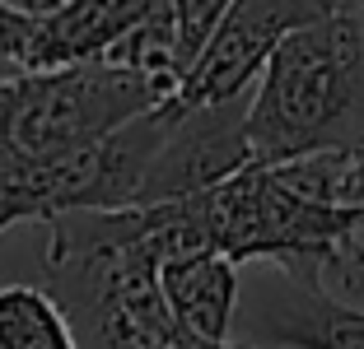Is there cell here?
<instances>
[{
  "label": "cell",
  "instance_id": "5bb4252c",
  "mask_svg": "<svg viewBox=\"0 0 364 349\" xmlns=\"http://www.w3.org/2000/svg\"><path fill=\"white\" fill-rule=\"evenodd\" d=\"M0 5H5V10H14V14H23V19H47L61 0H0Z\"/></svg>",
  "mask_w": 364,
  "mask_h": 349
},
{
  "label": "cell",
  "instance_id": "6da1fadb",
  "mask_svg": "<svg viewBox=\"0 0 364 349\" xmlns=\"http://www.w3.org/2000/svg\"><path fill=\"white\" fill-rule=\"evenodd\" d=\"M159 265L154 205L75 210L47 223V294L80 349H173L187 336L164 303Z\"/></svg>",
  "mask_w": 364,
  "mask_h": 349
},
{
  "label": "cell",
  "instance_id": "8992f818",
  "mask_svg": "<svg viewBox=\"0 0 364 349\" xmlns=\"http://www.w3.org/2000/svg\"><path fill=\"white\" fill-rule=\"evenodd\" d=\"M252 163L247 145V94L229 103L173 107L164 103V140L154 149L136 205H168L229 182Z\"/></svg>",
  "mask_w": 364,
  "mask_h": 349
},
{
  "label": "cell",
  "instance_id": "ba28073f",
  "mask_svg": "<svg viewBox=\"0 0 364 349\" xmlns=\"http://www.w3.org/2000/svg\"><path fill=\"white\" fill-rule=\"evenodd\" d=\"M159 289L173 321L196 340H234L238 317V289L243 265H234L220 252H192L173 256L159 265Z\"/></svg>",
  "mask_w": 364,
  "mask_h": 349
},
{
  "label": "cell",
  "instance_id": "30bf717a",
  "mask_svg": "<svg viewBox=\"0 0 364 349\" xmlns=\"http://www.w3.org/2000/svg\"><path fill=\"white\" fill-rule=\"evenodd\" d=\"M234 0H173V23H178V61H182V74L187 65L201 56V47L210 43V33L220 28L225 10Z\"/></svg>",
  "mask_w": 364,
  "mask_h": 349
},
{
  "label": "cell",
  "instance_id": "277c9868",
  "mask_svg": "<svg viewBox=\"0 0 364 349\" xmlns=\"http://www.w3.org/2000/svg\"><path fill=\"white\" fill-rule=\"evenodd\" d=\"M346 0H234L210 33V43L201 47L187 74H182L178 94L168 98L173 107H201V103H229L243 98L247 84L262 74L289 33L309 28V23L327 19L341 10Z\"/></svg>",
  "mask_w": 364,
  "mask_h": 349
},
{
  "label": "cell",
  "instance_id": "9a60e30c",
  "mask_svg": "<svg viewBox=\"0 0 364 349\" xmlns=\"http://www.w3.org/2000/svg\"><path fill=\"white\" fill-rule=\"evenodd\" d=\"M173 349H257V345H247V340H196V336H182Z\"/></svg>",
  "mask_w": 364,
  "mask_h": 349
},
{
  "label": "cell",
  "instance_id": "7c38bea8",
  "mask_svg": "<svg viewBox=\"0 0 364 349\" xmlns=\"http://www.w3.org/2000/svg\"><path fill=\"white\" fill-rule=\"evenodd\" d=\"M336 205L364 210V140L355 149H341V168H336Z\"/></svg>",
  "mask_w": 364,
  "mask_h": 349
},
{
  "label": "cell",
  "instance_id": "5b68a950",
  "mask_svg": "<svg viewBox=\"0 0 364 349\" xmlns=\"http://www.w3.org/2000/svg\"><path fill=\"white\" fill-rule=\"evenodd\" d=\"M234 340L257 349H364V307L318 279L252 265L238 289Z\"/></svg>",
  "mask_w": 364,
  "mask_h": 349
},
{
  "label": "cell",
  "instance_id": "8fae6325",
  "mask_svg": "<svg viewBox=\"0 0 364 349\" xmlns=\"http://www.w3.org/2000/svg\"><path fill=\"white\" fill-rule=\"evenodd\" d=\"M33 23L38 19H23V14L0 5V70H5V65H23L28 43H33Z\"/></svg>",
  "mask_w": 364,
  "mask_h": 349
},
{
  "label": "cell",
  "instance_id": "3957f363",
  "mask_svg": "<svg viewBox=\"0 0 364 349\" xmlns=\"http://www.w3.org/2000/svg\"><path fill=\"white\" fill-rule=\"evenodd\" d=\"M173 98V84L122 65L0 70V154L61 159L107 140Z\"/></svg>",
  "mask_w": 364,
  "mask_h": 349
},
{
  "label": "cell",
  "instance_id": "2e32d148",
  "mask_svg": "<svg viewBox=\"0 0 364 349\" xmlns=\"http://www.w3.org/2000/svg\"><path fill=\"white\" fill-rule=\"evenodd\" d=\"M355 5H360V10H364V0H355Z\"/></svg>",
  "mask_w": 364,
  "mask_h": 349
},
{
  "label": "cell",
  "instance_id": "52a82bcc",
  "mask_svg": "<svg viewBox=\"0 0 364 349\" xmlns=\"http://www.w3.org/2000/svg\"><path fill=\"white\" fill-rule=\"evenodd\" d=\"M173 14V0H61L33 23L23 70L56 65H107L140 28Z\"/></svg>",
  "mask_w": 364,
  "mask_h": 349
},
{
  "label": "cell",
  "instance_id": "9c48e42d",
  "mask_svg": "<svg viewBox=\"0 0 364 349\" xmlns=\"http://www.w3.org/2000/svg\"><path fill=\"white\" fill-rule=\"evenodd\" d=\"M0 349H80L75 331L47 289H0Z\"/></svg>",
  "mask_w": 364,
  "mask_h": 349
},
{
  "label": "cell",
  "instance_id": "4fadbf2b",
  "mask_svg": "<svg viewBox=\"0 0 364 349\" xmlns=\"http://www.w3.org/2000/svg\"><path fill=\"white\" fill-rule=\"evenodd\" d=\"M327 289L364 307V252H360V256H350L346 265H336V270H332V279H327Z\"/></svg>",
  "mask_w": 364,
  "mask_h": 349
},
{
  "label": "cell",
  "instance_id": "7a4b0ae2",
  "mask_svg": "<svg viewBox=\"0 0 364 349\" xmlns=\"http://www.w3.org/2000/svg\"><path fill=\"white\" fill-rule=\"evenodd\" d=\"M364 140V10H341L289 33L247 94L252 163H289Z\"/></svg>",
  "mask_w": 364,
  "mask_h": 349
}]
</instances>
